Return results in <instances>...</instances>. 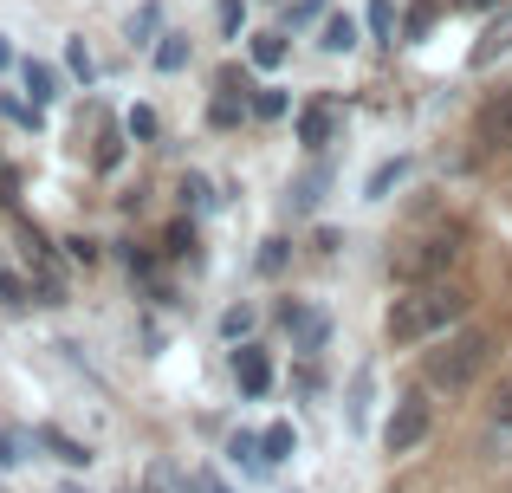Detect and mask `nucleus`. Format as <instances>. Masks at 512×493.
<instances>
[{
  "mask_svg": "<svg viewBox=\"0 0 512 493\" xmlns=\"http://www.w3.org/2000/svg\"><path fill=\"white\" fill-rule=\"evenodd\" d=\"M467 318V292L448 286V279H422V286H409L396 305H389V338L396 344H428L435 331L461 325Z\"/></svg>",
  "mask_w": 512,
  "mask_h": 493,
  "instance_id": "nucleus-1",
  "label": "nucleus"
},
{
  "mask_svg": "<svg viewBox=\"0 0 512 493\" xmlns=\"http://www.w3.org/2000/svg\"><path fill=\"white\" fill-rule=\"evenodd\" d=\"M487 357H493V344L480 338V331H461V338H448L441 351H428L422 370H428V383H435V390H467V383L487 370Z\"/></svg>",
  "mask_w": 512,
  "mask_h": 493,
  "instance_id": "nucleus-2",
  "label": "nucleus"
},
{
  "mask_svg": "<svg viewBox=\"0 0 512 493\" xmlns=\"http://www.w3.org/2000/svg\"><path fill=\"white\" fill-rule=\"evenodd\" d=\"M428 429H435L428 403H422V396H402L396 416H389V429H383V448H389V455H415V448L428 442Z\"/></svg>",
  "mask_w": 512,
  "mask_h": 493,
  "instance_id": "nucleus-3",
  "label": "nucleus"
},
{
  "mask_svg": "<svg viewBox=\"0 0 512 493\" xmlns=\"http://www.w3.org/2000/svg\"><path fill=\"white\" fill-rule=\"evenodd\" d=\"M474 143L480 150H512V91H493L474 111Z\"/></svg>",
  "mask_w": 512,
  "mask_h": 493,
  "instance_id": "nucleus-4",
  "label": "nucleus"
},
{
  "mask_svg": "<svg viewBox=\"0 0 512 493\" xmlns=\"http://www.w3.org/2000/svg\"><path fill=\"white\" fill-rule=\"evenodd\" d=\"M454 253H461V247H454V234H435V241H422L415 253H402L396 273L409 279V286H422V279H435L441 266H454Z\"/></svg>",
  "mask_w": 512,
  "mask_h": 493,
  "instance_id": "nucleus-5",
  "label": "nucleus"
},
{
  "mask_svg": "<svg viewBox=\"0 0 512 493\" xmlns=\"http://www.w3.org/2000/svg\"><path fill=\"white\" fill-rule=\"evenodd\" d=\"M234 383H240V396L273 390V357H266V344H240L234 351Z\"/></svg>",
  "mask_w": 512,
  "mask_h": 493,
  "instance_id": "nucleus-6",
  "label": "nucleus"
},
{
  "mask_svg": "<svg viewBox=\"0 0 512 493\" xmlns=\"http://www.w3.org/2000/svg\"><path fill=\"white\" fill-rule=\"evenodd\" d=\"M279 325H286L292 338L305 344V351H318V344L331 338V318H325V312H312V305H279Z\"/></svg>",
  "mask_w": 512,
  "mask_h": 493,
  "instance_id": "nucleus-7",
  "label": "nucleus"
},
{
  "mask_svg": "<svg viewBox=\"0 0 512 493\" xmlns=\"http://www.w3.org/2000/svg\"><path fill=\"white\" fill-rule=\"evenodd\" d=\"M506 52H512V7L487 26V33H480V46H474V59H467V65H474V72H487V65H500Z\"/></svg>",
  "mask_w": 512,
  "mask_h": 493,
  "instance_id": "nucleus-8",
  "label": "nucleus"
},
{
  "mask_svg": "<svg viewBox=\"0 0 512 493\" xmlns=\"http://www.w3.org/2000/svg\"><path fill=\"white\" fill-rule=\"evenodd\" d=\"M331 137H338V111H331V104H305L299 111V143L305 150H325Z\"/></svg>",
  "mask_w": 512,
  "mask_h": 493,
  "instance_id": "nucleus-9",
  "label": "nucleus"
},
{
  "mask_svg": "<svg viewBox=\"0 0 512 493\" xmlns=\"http://www.w3.org/2000/svg\"><path fill=\"white\" fill-rule=\"evenodd\" d=\"M20 78H26V91H33V104H52V98H59V78H52V65L26 59V65H20Z\"/></svg>",
  "mask_w": 512,
  "mask_h": 493,
  "instance_id": "nucleus-10",
  "label": "nucleus"
},
{
  "mask_svg": "<svg viewBox=\"0 0 512 493\" xmlns=\"http://www.w3.org/2000/svg\"><path fill=\"white\" fill-rule=\"evenodd\" d=\"M318 46H325V52H357V20H350V13H331Z\"/></svg>",
  "mask_w": 512,
  "mask_h": 493,
  "instance_id": "nucleus-11",
  "label": "nucleus"
},
{
  "mask_svg": "<svg viewBox=\"0 0 512 493\" xmlns=\"http://www.w3.org/2000/svg\"><path fill=\"white\" fill-rule=\"evenodd\" d=\"M39 442H46L52 455L65 461V468H85V461H91V448H85V442H72V435H59V429H39Z\"/></svg>",
  "mask_w": 512,
  "mask_h": 493,
  "instance_id": "nucleus-12",
  "label": "nucleus"
},
{
  "mask_svg": "<svg viewBox=\"0 0 512 493\" xmlns=\"http://www.w3.org/2000/svg\"><path fill=\"white\" fill-rule=\"evenodd\" d=\"M253 65H260V72H273L279 59H286V33H253Z\"/></svg>",
  "mask_w": 512,
  "mask_h": 493,
  "instance_id": "nucleus-13",
  "label": "nucleus"
},
{
  "mask_svg": "<svg viewBox=\"0 0 512 493\" xmlns=\"http://www.w3.org/2000/svg\"><path fill=\"white\" fill-rule=\"evenodd\" d=\"M409 169H415L409 156H396V163H383V169H376V176H370V202H383V195L396 189V182H409Z\"/></svg>",
  "mask_w": 512,
  "mask_h": 493,
  "instance_id": "nucleus-14",
  "label": "nucleus"
},
{
  "mask_svg": "<svg viewBox=\"0 0 512 493\" xmlns=\"http://www.w3.org/2000/svg\"><path fill=\"white\" fill-rule=\"evenodd\" d=\"M247 111L273 124V117H286V111H292V98H286V91H273V85H266V91H253V98H247Z\"/></svg>",
  "mask_w": 512,
  "mask_h": 493,
  "instance_id": "nucleus-15",
  "label": "nucleus"
},
{
  "mask_svg": "<svg viewBox=\"0 0 512 493\" xmlns=\"http://www.w3.org/2000/svg\"><path fill=\"white\" fill-rule=\"evenodd\" d=\"M370 33L376 39H389V46H402V20H396V7H389V0H370Z\"/></svg>",
  "mask_w": 512,
  "mask_h": 493,
  "instance_id": "nucleus-16",
  "label": "nucleus"
},
{
  "mask_svg": "<svg viewBox=\"0 0 512 493\" xmlns=\"http://www.w3.org/2000/svg\"><path fill=\"white\" fill-rule=\"evenodd\" d=\"M240 117H247V104H240V98H234V91H221V98H214V104H208V124H221V130H234V124H240Z\"/></svg>",
  "mask_w": 512,
  "mask_h": 493,
  "instance_id": "nucleus-17",
  "label": "nucleus"
},
{
  "mask_svg": "<svg viewBox=\"0 0 512 493\" xmlns=\"http://www.w3.org/2000/svg\"><path fill=\"white\" fill-rule=\"evenodd\" d=\"M124 130H130V137H137V143H150L156 130H163V117H156V104H137V111L124 117Z\"/></svg>",
  "mask_w": 512,
  "mask_h": 493,
  "instance_id": "nucleus-18",
  "label": "nucleus"
},
{
  "mask_svg": "<svg viewBox=\"0 0 512 493\" xmlns=\"http://www.w3.org/2000/svg\"><path fill=\"white\" fill-rule=\"evenodd\" d=\"M260 448H266V468H273V461H286L292 455V422H273V429L260 435Z\"/></svg>",
  "mask_w": 512,
  "mask_h": 493,
  "instance_id": "nucleus-19",
  "label": "nucleus"
},
{
  "mask_svg": "<svg viewBox=\"0 0 512 493\" xmlns=\"http://www.w3.org/2000/svg\"><path fill=\"white\" fill-rule=\"evenodd\" d=\"M150 59H156V72H182V65H188V39H175V33H169L163 46L150 52Z\"/></svg>",
  "mask_w": 512,
  "mask_h": 493,
  "instance_id": "nucleus-20",
  "label": "nucleus"
},
{
  "mask_svg": "<svg viewBox=\"0 0 512 493\" xmlns=\"http://www.w3.org/2000/svg\"><path fill=\"white\" fill-rule=\"evenodd\" d=\"M156 26H163V0H150V7H137V13H130V39H150Z\"/></svg>",
  "mask_w": 512,
  "mask_h": 493,
  "instance_id": "nucleus-21",
  "label": "nucleus"
},
{
  "mask_svg": "<svg viewBox=\"0 0 512 493\" xmlns=\"http://www.w3.org/2000/svg\"><path fill=\"white\" fill-rule=\"evenodd\" d=\"M286 260H292V253H286V241H279V234H273V241H260V253H253V266H260V273H279Z\"/></svg>",
  "mask_w": 512,
  "mask_h": 493,
  "instance_id": "nucleus-22",
  "label": "nucleus"
},
{
  "mask_svg": "<svg viewBox=\"0 0 512 493\" xmlns=\"http://www.w3.org/2000/svg\"><path fill=\"white\" fill-rule=\"evenodd\" d=\"M182 202H188V208H208V202H214V182H208V176H182Z\"/></svg>",
  "mask_w": 512,
  "mask_h": 493,
  "instance_id": "nucleus-23",
  "label": "nucleus"
},
{
  "mask_svg": "<svg viewBox=\"0 0 512 493\" xmlns=\"http://www.w3.org/2000/svg\"><path fill=\"white\" fill-rule=\"evenodd\" d=\"M428 26H435V7H415V13H402V46H409V39H422Z\"/></svg>",
  "mask_w": 512,
  "mask_h": 493,
  "instance_id": "nucleus-24",
  "label": "nucleus"
},
{
  "mask_svg": "<svg viewBox=\"0 0 512 493\" xmlns=\"http://www.w3.org/2000/svg\"><path fill=\"white\" fill-rule=\"evenodd\" d=\"M163 253H195V228H188V221H169V234H163Z\"/></svg>",
  "mask_w": 512,
  "mask_h": 493,
  "instance_id": "nucleus-25",
  "label": "nucleus"
},
{
  "mask_svg": "<svg viewBox=\"0 0 512 493\" xmlns=\"http://www.w3.org/2000/svg\"><path fill=\"white\" fill-rule=\"evenodd\" d=\"M124 163V137L117 130H104V143H98V169H117Z\"/></svg>",
  "mask_w": 512,
  "mask_h": 493,
  "instance_id": "nucleus-26",
  "label": "nucleus"
},
{
  "mask_svg": "<svg viewBox=\"0 0 512 493\" xmlns=\"http://www.w3.org/2000/svg\"><path fill=\"white\" fill-rule=\"evenodd\" d=\"M234 461H240V468H260V442H253V435H234Z\"/></svg>",
  "mask_w": 512,
  "mask_h": 493,
  "instance_id": "nucleus-27",
  "label": "nucleus"
},
{
  "mask_svg": "<svg viewBox=\"0 0 512 493\" xmlns=\"http://www.w3.org/2000/svg\"><path fill=\"white\" fill-rule=\"evenodd\" d=\"M214 13H221V33H240V26H247V7H240V0H221Z\"/></svg>",
  "mask_w": 512,
  "mask_h": 493,
  "instance_id": "nucleus-28",
  "label": "nucleus"
},
{
  "mask_svg": "<svg viewBox=\"0 0 512 493\" xmlns=\"http://www.w3.org/2000/svg\"><path fill=\"white\" fill-rule=\"evenodd\" d=\"M65 65H72V78H91V72H98V65H91V52L78 46V39H72V46H65Z\"/></svg>",
  "mask_w": 512,
  "mask_h": 493,
  "instance_id": "nucleus-29",
  "label": "nucleus"
},
{
  "mask_svg": "<svg viewBox=\"0 0 512 493\" xmlns=\"http://www.w3.org/2000/svg\"><path fill=\"white\" fill-rule=\"evenodd\" d=\"M0 111H7V117H13V124H39V117H33V104H20V98H7V91H0Z\"/></svg>",
  "mask_w": 512,
  "mask_h": 493,
  "instance_id": "nucleus-30",
  "label": "nucleus"
},
{
  "mask_svg": "<svg viewBox=\"0 0 512 493\" xmlns=\"http://www.w3.org/2000/svg\"><path fill=\"white\" fill-rule=\"evenodd\" d=\"M0 299H7V305H26V286L7 273V266H0Z\"/></svg>",
  "mask_w": 512,
  "mask_h": 493,
  "instance_id": "nucleus-31",
  "label": "nucleus"
},
{
  "mask_svg": "<svg viewBox=\"0 0 512 493\" xmlns=\"http://www.w3.org/2000/svg\"><path fill=\"white\" fill-rule=\"evenodd\" d=\"M318 13H325V0H299V7H292L286 20H292V26H305V20H318Z\"/></svg>",
  "mask_w": 512,
  "mask_h": 493,
  "instance_id": "nucleus-32",
  "label": "nucleus"
},
{
  "mask_svg": "<svg viewBox=\"0 0 512 493\" xmlns=\"http://www.w3.org/2000/svg\"><path fill=\"white\" fill-rule=\"evenodd\" d=\"M13 461H20V448H13V435L0 429V468H13Z\"/></svg>",
  "mask_w": 512,
  "mask_h": 493,
  "instance_id": "nucleus-33",
  "label": "nucleus"
},
{
  "mask_svg": "<svg viewBox=\"0 0 512 493\" xmlns=\"http://www.w3.org/2000/svg\"><path fill=\"white\" fill-rule=\"evenodd\" d=\"M454 7H467V13H493L500 0H454Z\"/></svg>",
  "mask_w": 512,
  "mask_h": 493,
  "instance_id": "nucleus-34",
  "label": "nucleus"
},
{
  "mask_svg": "<svg viewBox=\"0 0 512 493\" xmlns=\"http://www.w3.org/2000/svg\"><path fill=\"white\" fill-rule=\"evenodd\" d=\"M500 422H512V390H506V396H500Z\"/></svg>",
  "mask_w": 512,
  "mask_h": 493,
  "instance_id": "nucleus-35",
  "label": "nucleus"
},
{
  "mask_svg": "<svg viewBox=\"0 0 512 493\" xmlns=\"http://www.w3.org/2000/svg\"><path fill=\"white\" fill-rule=\"evenodd\" d=\"M7 65H13V46H7V39H0V72H7Z\"/></svg>",
  "mask_w": 512,
  "mask_h": 493,
  "instance_id": "nucleus-36",
  "label": "nucleus"
},
{
  "mask_svg": "<svg viewBox=\"0 0 512 493\" xmlns=\"http://www.w3.org/2000/svg\"><path fill=\"white\" fill-rule=\"evenodd\" d=\"M208 493H227V487H208Z\"/></svg>",
  "mask_w": 512,
  "mask_h": 493,
  "instance_id": "nucleus-37",
  "label": "nucleus"
}]
</instances>
